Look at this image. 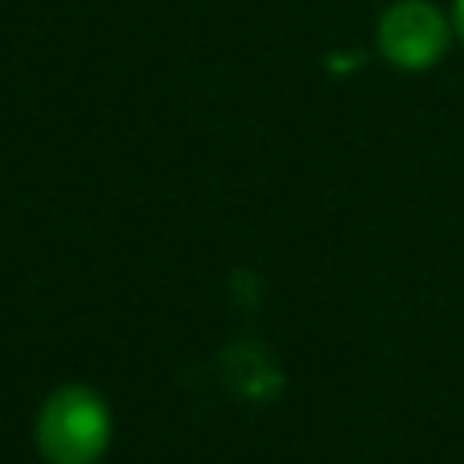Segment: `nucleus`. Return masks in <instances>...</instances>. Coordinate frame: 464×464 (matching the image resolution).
I'll return each mask as SVG.
<instances>
[{
	"label": "nucleus",
	"instance_id": "3",
	"mask_svg": "<svg viewBox=\"0 0 464 464\" xmlns=\"http://www.w3.org/2000/svg\"><path fill=\"white\" fill-rule=\"evenodd\" d=\"M452 25H456V34H460V42H464V0H456L452 5Z\"/></svg>",
	"mask_w": 464,
	"mask_h": 464
},
{
	"label": "nucleus",
	"instance_id": "2",
	"mask_svg": "<svg viewBox=\"0 0 464 464\" xmlns=\"http://www.w3.org/2000/svg\"><path fill=\"white\" fill-rule=\"evenodd\" d=\"M452 29L456 25L431 0H394L378 17L374 42H378V53L391 62L394 71L423 74L448 53Z\"/></svg>",
	"mask_w": 464,
	"mask_h": 464
},
{
	"label": "nucleus",
	"instance_id": "1",
	"mask_svg": "<svg viewBox=\"0 0 464 464\" xmlns=\"http://www.w3.org/2000/svg\"><path fill=\"white\" fill-rule=\"evenodd\" d=\"M34 440L45 464H99L111 448V407L82 382L58 386L37 411Z\"/></svg>",
	"mask_w": 464,
	"mask_h": 464
}]
</instances>
